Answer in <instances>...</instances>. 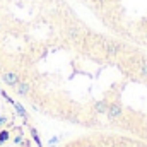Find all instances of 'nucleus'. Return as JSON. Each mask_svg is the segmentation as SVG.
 <instances>
[{
  "label": "nucleus",
  "mask_w": 147,
  "mask_h": 147,
  "mask_svg": "<svg viewBox=\"0 0 147 147\" xmlns=\"http://www.w3.org/2000/svg\"><path fill=\"white\" fill-rule=\"evenodd\" d=\"M2 84L53 121L147 140V50L70 0H0Z\"/></svg>",
  "instance_id": "obj_1"
},
{
  "label": "nucleus",
  "mask_w": 147,
  "mask_h": 147,
  "mask_svg": "<svg viewBox=\"0 0 147 147\" xmlns=\"http://www.w3.org/2000/svg\"><path fill=\"white\" fill-rule=\"evenodd\" d=\"M96 26L147 50V0H70Z\"/></svg>",
  "instance_id": "obj_2"
},
{
  "label": "nucleus",
  "mask_w": 147,
  "mask_h": 147,
  "mask_svg": "<svg viewBox=\"0 0 147 147\" xmlns=\"http://www.w3.org/2000/svg\"><path fill=\"white\" fill-rule=\"evenodd\" d=\"M55 147H147V140L113 130H82Z\"/></svg>",
  "instance_id": "obj_3"
}]
</instances>
